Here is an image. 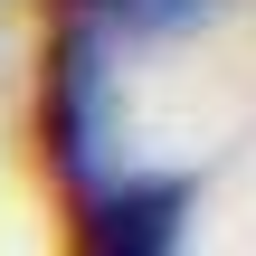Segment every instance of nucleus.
Listing matches in <instances>:
<instances>
[{
  "mask_svg": "<svg viewBox=\"0 0 256 256\" xmlns=\"http://www.w3.org/2000/svg\"><path fill=\"white\" fill-rule=\"evenodd\" d=\"M48 152H57L66 190L86 200L95 190V38L86 28H66V48L48 66Z\"/></svg>",
  "mask_w": 256,
  "mask_h": 256,
  "instance_id": "1",
  "label": "nucleus"
},
{
  "mask_svg": "<svg viewBox=\"0 0 256 256\" xmlns=\"http://www.w3.org/2000/svg\"><path fill=\"white\" fill-rule=\"evenodd\" d=\"M190 190L180 180H124V190H86V247H124V256H162L180 238Z\"/></svg>",
  "mask_w": 256,
  "mask_h": 256,
  "instance_id": "2",
  "label": "nucleus"
},
{
  "mask_svg": "<svg viewBox=\"0 0 256 256\" xmlns=\"http://www.w3.org/2000/svg\"><path fill=\"white\" fill-rule=\"evenodd\" d=\"M86 19H124V28H180L190 10H209V0H76Z\"/></svg>",
  "mask_w": 256,
  "mask_h": 256,
  "instance_id": "3",
  "label": "nucleus"
}]
</instances>
